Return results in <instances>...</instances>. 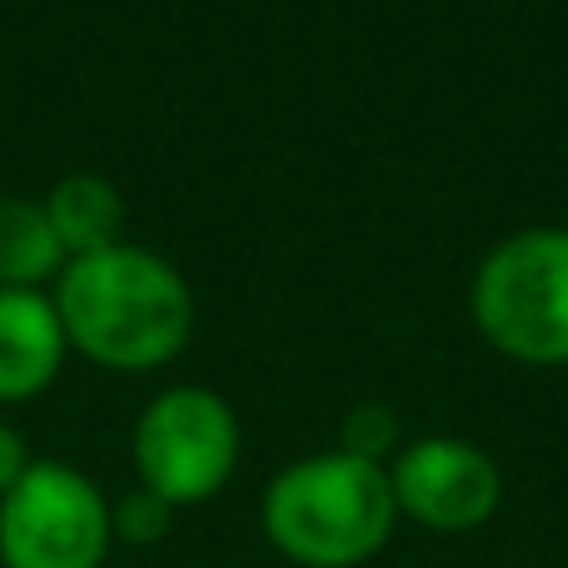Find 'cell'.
<instances>
[{
    "label": "cell",
    "mask_w": 568,
    "mask_h": 568,
    "mask_svg": "<svg viewBox=\"0 0 568 568\" xmlns=\"http://www.w3.org/2000/svg\"><path fill=\"white\" fill-rule=\"evenodd\" d=\"M55 314L65 339L105 369L170 364L195 329V300L180 270L135 245L70 260L55 284Z\"/></svg>",
    "instance_id": "6da1fadb"
},
{
    "label": "cell",
    "mask_w": 568,
    "mask_h": 568,
    "mask_svg": "<svg viewBox=\"0 0 568 568\" xmlns=\"http://www.w3.org/2000/svg\"><path fill=\"white\" fill-rule=\"evenodd\" d=\"M30 449H26V439H20L10 424H0V499H6L10 489H16L20 479H26V469H30Z\"/></svg>",
    "instance_id": "7c38bea8"
},
{
    "label": "cell",
    "mask_w": 568,
    "mask_h": 568,
    "mask_svg": "<svg viewBox=\"0 0 568 568\" xmlns=\"http://www.w3.org/2000/svg\"><path fill=\"white\" fill-rule=\"evenodd\" d=\"M70 260L60 250L45 205L0 200V290H40V280L60 275Z\"/></svg>",
    "instance_id": "9c48e42d"
},
{
    "label": "cell",
    "mask_w": 568,
    "mask_h": 568,
    "mask_svg": "<svg viewBox=\"0 0 568 568\" xmlns=\"http://www.w3.org/2000/svg\"><path fill=\"white\" fill-rule=\"evenodd\" d=\"M45 220L55 230L65 260H85L100 250L120 245V230H125V200L110 180L100 175H65L45 200Z\"/></svg>",
    "instance_id": "ba28073f"
},
{
    "label": "cell",
    "mask_w": 568,
    "mask_h": 568,
    "mask_svg": "<svg viewBox=\"0 0 568 568\" xmlns=\"http://www.w3.org/2000/svg\"><path fill=\"white\" fill-rule=\"evenodd\" d=\"M394 509L434 534H474L499 514L504 474L479 444L429 434L389 464Z\"/></svg>",
    "instance_id": "8992f818"
},
{
    "label": "cell",
    "mask_w": 568,
    "mask_h": 568,
    "mask_svg": "<svg viewBox=\"0 0 568 568\" xmlns=\"http://www.w3.org/2000/svg\"><path fill=\"white\" fill-rule=\"evenodd\" d=\"M474 324L499 354L539 369L568 364V230H519L474 275Z\"/></svg>",
    "instance_id": "3957f363"
},
{
    "label": "cell",
    "mask_w": 568,
    "mask_h": 568,
    "mask_svg": "<svg viewBox=\"0 0 568 568\" xmlns=\"http://www.w3.org/2000/svg\"><path fill=\"white\" fill-rule=\"evenodd\" d=\"M170 524H175V504H165L150 489H130L125 499L110 509V529H115V539L135 544V549L160 544L170 534Z\"/></svg>",
    "instance_id": "30bf717a"
},
{
    "label": "cell",
    "mask_w": 568,
    "mask_h": 568,
    "mask_svg": "<svg viewBox=\"0 0 568 568\" xmlns=\"http://www.w3.org/2000/svg\"><path fill=\"white\" fill-rule=\"evenodd\" d=\"M110 504L80 469L36 459L0 499V564L6 568H100L110 554Z\"/></svg>",
    "instance_id": "5b68a950"
},
{
    "label": "cell",
    "mask_w": 568,
    "mask_h": 568,
    "mask_svg": "<svg viewBox=\"0 0 568 568\" xmlns=\"http://www.w3.org/2000/svg\"><path fill=\"white\" fill-rule=\"evenodd\" d=\"M240 464V419L215 389H165L135 424L140 489L165 504H205Z\"/></svg>",
    "instance_id": "277c9868"
},
{
    "label": "cell",
    "mask_w": 568,
    "mask_h": 568,
    "mask_svg": "<svg viewBox=\"0 0 568 568\" xmlns=\"http://www.w3.org/2000/svg\"><path fill=\"white\" fill-rule=\"evenodd\" d=\"M260 519L290 564L359 568L389 544L399 509L384 464L329 449L280 469L265 489Z\"/></svg>",
    "instance_id": "7a4b0ae2"
},
{
    "label": "cell",
    "mask_w": 568,
    "mask_h": 568,
    "mask_svg": "<svg viewBox=\"0 0 568 568\" xmlns=\"http://www.w3.org/2000/svg\"><path fill=\"white\" fill-rule=\"evenodd\" d=\"M399 444V419H394L389 404H359V409L344 419V454L354 459H369V464H384V454Z\"/></svg>",
    "instance_id": "8fae6325"
},
{
    "label": "cell",
    "mask_w": 568,
    "mask_h": 568,
    "mask_svg": "<svg viewBox=\"0 0 568 568\" xmlns=\"http://www.w3.org/2000/svg\"><path fill=\"white\" fill-rule=\"evenodd\" d=\"M65 324L40 290H0V404L36 399L65 359Z\"/></svg>",
    "instance_id": "52a82bcc"
}]
</instances>
